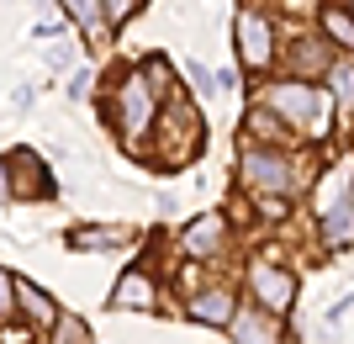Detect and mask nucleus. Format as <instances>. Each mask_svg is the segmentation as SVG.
I'll return each instance as SVG.
<instances>
[{
	"instance_id": "4be33fe9",
	"label": "nucleus",
	"mask_w": 354,
	"mask_h": 344,
	"mask_svg": "<svg viewBox=\"0 0 354 344\" xmlns=\"http://www.w3.org/2000/svg\"><path fill=\"white\" fill-rule=\"evenodd\" d=\"M11 185H16L11 180V159H0V196H11Z\"/></svg>"
},
{
	"instance_id": "1a4fd4ad",
	"label": "nucleus",
	"mask_w": 354,
	"mask_h": 344,
	"mask_svg": "<svg viewBox=\"0 0 354 344\" xmlns=\"http://www.w3.org/2000/svg\"><path fill=\"white\" fill-rule=\"evenodd\" d=\"M16 313L27 318V329H48V334L59 329V318H64L59 302L48 297L43 286H32V281H16Z\"/></svg>"
},
{
	"instance_id": "6e6552de",
	"label": "nucleus",
	"mask_w": 354,
	"mask_h": 344,
	"mask_svg": "<svg viewBox=\"0 0 354 344\" xmlns=\"http://www.w3.org/2000/svg\"><path fill=\"white\" fill-rule=\"evenodd\" d=\"M227 334H233V344H281V318L243 302V307H238V318L227 323Z\"/></svg>"
},
{
	"instance_id": "7ed1b4c3",
	"label": "nucleus",
	"mask_w": 354,
	"mask_h": 344,
	"mask_svg": "<svg viewBox=\"0 0 354 344\" xmlns=\"http://www.w3.org/2000/svg\"><path fill=\"white\" fill-rule=\"evenodd\" d=\"M265 106L286 127H317V117H323V90H312L307 80H281V85L265 90Z\"/></svg>"
},
{
	"instance_id": "ddd939ff",
	"label": "nucleus",
	"mask_w": 354,
	"mask_h": 344,
	"mask_svg": "<svg viewBox=\"0 0 354 344\" xmlns=\"http://www.w3.org/2000/svg\"><path fill=\"white\" fill-rule=\"evenodd\" d=\"M323 32L339 48H354V0H339V6L328 0V6H323Z\"/></svg>"
},
{
	"instance_id": "9b49d317",
	"label": "nucleus",
	"mask_w": 354,
	"mask_h": 344,
	"mask_svg": "<svg viewBox=\"0 0 354 344\" xmlns=\"http://www.w3.org/2000/svg\"><path fill=\"white\" fill-rule=\"evenodd\" d=\"M243 133L254 138V149H281V143H286V133H291V127H286V122L275 117L270 106H254L249 117H243Z\"/></svg>"
},
{
	"instance_id": "4468645a",
	"label": "nucleus",
	"mask_w": 354,
	"mask_h": 344,
	"mask_svg": "<svg viewBox=\"0 0 354 344\" xmlns=\"http://www.w3.org/2000/svg\"><path fill=\"white\" fill-rule=\"evenodd\" d=\"M328 90H333V106L344 117H354V64H333L328 69Z\"/></svg>"
},
{
	"instance_id": "9d476101",
	"label": "nucleus",
	"mask_w": 354,
	"mask_h": 344,
	"mask_svg": "<svg viewBox=\"0 0 354 344\" xmlns=\"http://www.w3.org/2000/svg\"><path fill=\"white\" fill-rule=\"evenodd\" d=\"M111 307H133V313H153L159 307V286L148 270H127L117 286H111Z\"/></svg>"
},
{
	"instance_id": "f03ea898",
	"label": "nucleus",
	"mask_w": 354,
	"mask_h": 344,
	"mask_svg": "<svg viewBox=\"0 0 354 344\" xmlns=\"http://www.w3.org/2000/svg\"><path fill=\"white\" fill-rule=\"evenodd\" d=\"M238 175H243V185H254V191H265V196H291L296 191V165L281 149H254V143H243Z\"/></svg>"
},
{
	"instance_id": "39448f33",
	"label": "nucleus",
	"mask_w": 354,
	"mask_h": 344,
	"mask_svg": "<svg viewBox=\"0 0 354 344\" xmlns=\"http://www.w3.org/2000/svg\"><path fill=\"white\" fill-rule=\"evenodd\" d=\"M238 307H243V302L233 297V286H201V291L185 302V318H191V323H207V329H227L238 318Z\"/></svg>"
},
{
	"instance_id": "aec40b11",
	"label": "nucleus",
	"mask_w": 354,
	"mask_h": 344,
	"mask_svg": "<svg viewBox=\"0 0 354 344\" xmlns=\"http://www.w3.org/2000/svg\"><path fill=\"white\" fill-rule=\"evenodd\" d=\"M0 344H37V329H16V323H0Z\"/></svg>"
},
{
	"instance_id": "412c9836",
	"label": "nucleus",
	"mask_w": 354,
	"mask_h": 344,
	"mask_svg": "<svg viewBox=\"0 0 354 344\" xmlns=\"http://www.w3.org/2000/svg\"><path fill=\"white\" fill-rule=\"evenodd\" d=\"M101 6H106V21H127L138 0H101Z\"/></svg>"
},
{
	"instance_id": "f3484780",
	"label": "nucleus",
	"mask_w": 354,
	"mask_h": 344,
	"mask_svg": "<svg viewBox=\"0 0 354 344\" xmlns=\"http://www.w3.org/2000/svg\"><path fill=\"white\" fill-rule=\"evenodd\" d=\"M317 69H333V59L323 53V43H296V80L317 75Z\"/></svg>"
},
{
	"instance_id": "20e7f679",
	"label": "nucleus",
	"mask_w": 354,
	"mask_h": 344,
	"mask_svg": "<svg viewBox=\"0 0 354 344\" xmlns=\"http://www.w3.org/2000/svg\"><path fill=\"white\" fill-rule=\"evenodd\" d=\"M249 297H254V307L281 318V313H291V302H296V275L281 270L275 260H254L249 265Z\"/></svg>"
},
{
	"instance_id": "a211bd4d",
	"label": "nucleus",
	"mask_w": 354,
	"mask_h": 344,
	"mask_svg": "<svg viewBox=\"0 0 354 344\" xmlns=\"http://www.w3.org/2000/svg\"><path fill=\"white\" fill-rule=\"evenodd\" d=\"M53 344H90V329L80 318H59V329H53Z\"/></svg>"
},
{
	"instance_id": "423d86ee",
	"label": "nucleus",
	"mask_w": 354,
	"mask_h": 344,
	"mask_svg": "<svg viewBox=\"0 0 354 344\" xmlns=\"http://www.w3.org/2000/svg\"><path fill=\"white\" fill-rule=\"evenodd\" d=\"M238 59L249 64V69H265L275 59V32L259 11H243L238 16Z\"/></svg>"
},
{
	"instance_id": "0eeeda50",
	"label": "nucleus",
	"mask_w": 354,
	"mask_h": 344,
	"mask_svg": "<svg viewBox=\"0 0 354 344\" xmlns=\"http://www.w3.org/2000/svg\"><path fill=\"white\" fill-rule=\"evenodd\" d=\"M222 244H227V217L222 212H207V217H196L185 233H180V249L185 260H217Z\"/></svg>"
},
{
	"instance_id": "dca6fc26",
	"label": "nucleus",
	"mask_w": 354,
	"mask_h": 344,
	"mask_svg": "<svg viewBox=\"0 0 354 344\" xmlns=\"http://www.w3.org/2000/svg\"><path fill=\"white\" fill-rule=\"evenodd\" d=\"M143 80H148V85H153V96H159V101H180L175 69H169V64H164V59H148V64H143Z\"/></svg>"
},
{
	"instance_id": "6ab92c4d",
	"label": "nucleus",
	"mask_w": 354,
	"mask_h": 344,
	"mask_svg": "<svg viewBox=\"0 0 354 344\" xmlns=\"http://www.w3.org/2000/svg\"><path fill=\"white\" fill-rule=\"evenodd\" d=\"M11 313H16V275L0 270V323H11Z\"/></svg>"
},
{
	"instance_id": "f257e3e1",
	"label": "nucleus",
	"mask_w": 354,
	"mask_h": 344,
	"mask_svg": "<svg viewBox=\"0 0 354 344\" xmlns=\"http://www.w3.org/2000/svg\"><path fill=\"white\" fill-rule=\"evenodd\" d=\"M111 117H117V133L127 138V143H138V138L153 127V117H159V96H153V85L143 80V69H133V75H122V80H117Z\"/></svg>"
},
{
	"instance_id": "2eb2a0df",
	"label": "nucleus",
	"mask_w": 354,
	"mask_h": 344,
	"mask_svg": "<svg viewBox=\"0 0 354 344\" xmlns=\"http://www.w3.org/2000/svg\"><path fill=\"white\" fill-rule=\"evenodd\" d=\"M59 6H64V16H69L80 32H101V21H106L101 0H59Z\"/></svg>"
},
{
	"instance_id": "5701e85b",
	"label": "nucleus",
	"mask_w": 354,
	"mask_h": 344,
	"mask_svg": "<svg viewBox=\"0 0 354 344\" xmlns=\"http://www.w3.org/2000/svg\"><path fill=\"white\" fill-rule=\"evenodd\" d=\"M349 201H354V196H349Z\"/></svg>"
},
{
	"instance_id": "f8f14e48",
	"label": "nucleus",
	"mask_w": 354,
	"mask_h": 344,
	"mask_svg": "<svg viewBox=\"0 0 354 344\" xmlns=\"http://www.w3.org/2000/svg\"><path fill=\"white\" fill-rule=\"evenodd\" d=\"M138 233L127 223H117V228H74L69 233V244L74 249H122V244H133Z\"/></svg>"
}]
</instances>
